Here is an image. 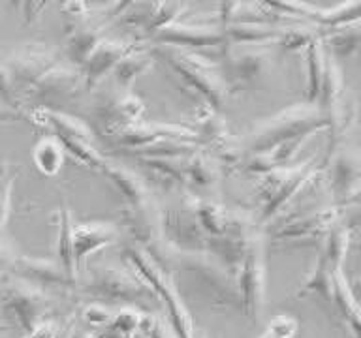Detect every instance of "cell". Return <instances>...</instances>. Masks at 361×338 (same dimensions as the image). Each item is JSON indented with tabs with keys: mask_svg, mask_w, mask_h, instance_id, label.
Returning <instances> with one entry per match:
<instances>
[{
	"mask_svg": "<svg viewBox=\"0 0 361 338\" xmlns=\"http://www.w3.org/2000/svg\"><path fill=\"white\" fill-rule=\"evenodd\" d=\"M149 51L154 62H162L180 89L197 100V104H205L214 111H220L226 106L231 89L219 62H211L194 51L162 45H151Z\"/></svg>",
	"mask_w": 361,
	"mask_h": 338,
	"instance_id": "1",
	"label": "cell"
},
{
	"mask_svg": "<svg viewBox=\"0 0 361 338\" xmlns=\"http://www.w3.org/2000/svg\"><path fill=\"white\" fill-rule=\"evenodd\" d=\"M85 269V276L75 280L73 287L78 286V292L89 299L87 303H100L106 306L123 304L141 310L157 301L149 286L130 267L100 261L87 265Z\"/></svg>",
	"mask_w": 361,
	"mask_h": 338,
	"instance_id": "2",
	"label": "cell"
},
{
	"mask_svg": "<svg viewBox=\"0 0 361 338\" xmlns=\"http://www.w3.org/2000/svg\"><path fill=\"white\" fill-rule=\"evenodd\" d=\"M180 273L186 284L196 287V292L214 310H239V292L235 276L224 265L207 252H179L175 250L171 269Z\"/></svg>",
	"mask_w": 361,
	"mask_h": 338,
	"instance_id": "3",
	"label": "cell"
},
{
	"mask_svg": "<svg viewBox=\"0 0 361 338\" xmlns=\"http://www.w3.org/2000/svg\"><path fill=\"white\" fill-rule=\"evenodd\" d=\"M327 130V118L316 104H295L262 123L247 134V154H267L275 146L293 139H309L316 132Z\"/></svg>",
	"mask_w": 361,
	"mask_h": 338,
	"instance_id": "4",
	"label": "cell"
},
{
	"mask_svg": "<svg viewBox=\"0 0 361 338\" xmlns=\"http://www.w3.org/2000/svg\"><path fill=\"white\" fill-rule=\"evenodd\" d=\"M124 259L128 261L130 269L134 270L135 275L140 276L141 280L145 282L149 289L152 292L154 299L168 312V325L177 338H194V323H192L190 312L186 310L180 293L177 289V280L175 276L168 270L160 269L149 256L145 250H141L135 244H124L123 248Z\"/></svg>",
	"mask_w": 361,
	"mask_h": 338,
	"instance_id": "5",
	"label": "cell"
},
{
	"mask_svg": "<svg viewBox=\"0 0 361 338\" xmlns=\"http://www.w3.org/2000/svg\"><path fill=\"white\" fill-rule=\"evenodd\" d=\"M0 308L6 327L17 329L25 338L44 321L51 320L53 301L44 289L6 275L0 278Z\"/></svg>",
	"mask_w": 361,
	"mask_h": 338,
	"instance_id": "6",
	"label": "cell"
},
{
	"mask_svg": "<svg viewBox=\"0 0 361 338\" xmlns=\"http://www.w3.org/2000/svg\"><path fill=\"white\" fill-rule=\"evenodd\" d=\"M316 168L314 158L303 160L301 163H292L286 168L271 169L267 173L256 177V205H258V216L256 224L267 225L293 197L298 196L301 186Z\"/></svg>",
	"mask_w": 361,
	"mask_h": 338,
	"instance_id": "7",
	"label": "cell"
},
{
	"mask_svg": "<svg viewBox=\"0 0 361 338\" xmlns=\"http://www.w3.org/2000/svg\"><path fill=\"white\" fill-rule=\"evenodd\" d=\"M162 237L179 252H203L207 237L196 216V196L190 192L169 194V201L160 205Z\"/></svg>",
	"mask_w": 361,
	"mask_h": 338,
	"instance_id": "8",
	"label": "cell"
},
{
	"mask_svg": "<svg viewBox=\"0 0 361 338\" xmlns=\"http://www.w3.org/2000/svg\"><path fill=\"white\" fill-rule=\"evenodd\" d=\"M237 292H239V304L241 312L252 323L262 320V310L265 304V242L262 233L254 237L247 256L243 259L241 267L235 275Z\"/></svg>",
	"mask_w": 361,
	"mask_h": 338,
	"instance_id": "9",
	"label": "cell"
},
{
	"mask_svg": "<svg viewBox=\"0 0 361 338\" xmlns=\"http://www.w3.org/2000/svg\"><path fill=\"white\" fill-rule=\"evenodd\" d=\"M2 62L10 73L17 104L21 107L25 94L32 89L39 77H44L51 68H55L61 62V55L47 44H28L21 49L13 51Z\"/></svg>",
	"mask_w": 361,
	"mask_h": 338,
	"instance_id": "10",
	"label": "cell"
},
{
	"mask_svg": "<svg viewBox=\"0 0 361 338\" xmlns=\"http://www.w3.org/2000/svg\"><path fill=\"white\" fill-rule=\"evenodd\" d=\"M275 44H224L222 45V73L230 84L231 92L254 83L271 68Z\"/></svg>",
	"mask_w": 361,
	"mask_h": 338,
	"instance_id": "11",
	"label": "cell"
},
{
	"mask_svg": "<svg viewBox=\"0 0 361 338\" xmlns=\"http://www.w3.org/2000/svg\"><path fill=\"white\" fill-rule=\"evenodd\" d=\"M106 137L113 145H117L121 152L140 151V149L158 145L164 141H183V143H196L197 145L194 128L180 126V124L149 123V120H140V123L118 128L111 134H107Z\"/></svg>",
	"mask_w": 361,
	"mask_h": 338,
	"instance_id": "12",
	"label": "cell"
},
{
	"mask_svg": "<svg viewBox=\"0 0 361 338\" xmlns=\"http://www.w3.org/2000/svg\"><path fill=\"white\" fill-rule=\"evenodd\" d=\"M360 156L354 149L338 146L327 156V173L324 179L333 194V207L344 208L357 203L360 197Z\"/></svg>",
	"mask_w": 361,
	"mask_h": 338,
	"instance_id": "13",
	"label": "cell"
},
{
	"mask_svg": "<svg viewBox=\"0 0 361 338\" xmlns=\"http://www.w3.org/2000/svg\"><path fill=\"white\" fill-rule=\"evenodd\" d=\"M83 87V77L79 68L68 64V62H59L55 68H51L44 77L36 81L32 89L28 90L23 98L21 106L25 101H38L34 107H47L55 109L56 104L70 100L78 94V90Z\"/></svg>",
	"mask_w": 361,
	"mask_h": 338,
	"instance_id": "14",
	"label": "cell"
},
{
	"mask_svg": "<svg viewBox=\"0 0 361 338\" xmlns=\"http://www.w3.org/2000/svg\"><path fill=\"white\" fill-rule=\"evenodd\" d=\"M338 213L341 208L337 207L314 208L312 213L299 216L281 227L265 231L271 241L279 244H314L316 241H324L327 231L338 224Z\"/></svg>",
	"mask_w": 361,
	"mask_h": 338,
	"instance_id": "15",
	"label": "cell"
},
{
	"mask_svg": "<svg viewBox=\"0 0 361 338\" xmlns=\"http://www.w3.org/2000/svg\"><path fill=\"white\" fill-rule=\"evenodd\" d=\"M149 42L151 45L175 47V49L194 51V53L203 49H222V45L226 44L220 27L188 21H177L162 28Z\"/></svg>",
	"mask_w": 361,
	"mask_h": 338,
	"instance_id": "16",
	"label": "cell"
},
{
	"mask_svg": "<svg viewBox=\"0 0 361 338\" xmlns=\"http://www.w3.org/2000/svg\"><path fill=\"white\" fill-rule=\"evenodd\" d=\"M8 275L47 293L66 292L75 284V280L70 278L61 265L53 259L30 258V256H19V254L11 258Z\"/></svg>",
	"mask_w": 361,
	"mask_h": 338,
	"instance_id": "17",
	"label": "cell"
},
{
	"mask_svg": "<svg viewBox=\"0 0 361 338\" xmlns=\"http://www.w3.org/2000/svg\"><path fill=\"white\" fill-rule=\"evenodd\" d=\"M123 225L135 246L151 250L164 241L162 222H160V203L154 197L145 201L123 207Z\"/></svg>",
	"mask_w": 361,
	"mask_h": 338,
	"instance_id": "18",
	"label": "cell"
},
{
	"mask_svg": "<svg viewBox=\"0 0 361 338\" xmlns=\"http://www.w3.org/2000/svg\"><path fill=\"white\" fill-rule=\"evenodd\" d=\"M147 106L134 92H111L94 104V117L100 120L102 134L107 135L118 128L145 120Z\"/></svg>",
	"mask_w": 361,
	"mask_h": 338,
	"instance_id": "19",
	"label": "cell"
},
{
	"mask_svg": "<svg viewBox=\"0 0 361 338\" xmlns=\"http://www.w3.org/2000/svg\"><path fill=\"white\" fill-rule=\"evenodd\" d=\"M121 239V230L111 222L73 224V263L75 273L89 265V258Z\"/></svg>",
	"mask_w": 361,
	"mask_h": 338,
	"instance_id": "20",
	"label": "cell"
},
{
	"mask_svg": "<svg viewBox=\"0 0 361 338\" xmlns=\"http://www.w3.org/2000/svg\"><path fill=\"white\" fill-rule=\"evenodd\" d=\"M141 42L132 39V42H117V39H104L92 55L87 58L83 66L79 68L81 77H83V89H94L107 73L113 72V68L117 66V62L126 56L130 51H134Z\"/></svg>",
	"mask_w": 361,
	"mask_h": 338,
	"instance_id": "21",
	"label": "cell"
},
{
	"mask_svg": "<svg viewBox=\"0 0 361 338\" xmlns=\"http://www.w3.org/2000/svg\"><path fill=\"white\" fill-rule=\"evenodd\" d=\"M224 171L202 146L185 160V186L192 196L211 199L220 188Z\"/></svg>",
	"mask_w": 361,
	"mask_h": 338,
	"instance_id": "22",
	"label": "cell"
},
{
	"mask_svg": "<svg viewBox=\"0 0 361 338\" xmlns=\"http://www.w3.org/2000/svg\"><path fill=\"white\" fill-rule=\"evenodd\" d=\"M27 117L32 124L49 132L55 139H78L85 143H94L92 130L83 120L64 111L47 109V107H32Z\"/></svg>",
	"mask_w": 361,
	"mask_h": 338,
	"instance_id": "23",
	"label": "cell"
},
{
	"mask_svg": "<svg viewBox=\"0 0 361 338\" xmlns=\"http://www.w3.org/2000/svg\"><path fill=\"white\" fill-rule=\"evenodd\" d=\"M111 25L109 19L104 21H87L81 25L66 27L68 42L64 47V61L75 68H81L87 62L92 51L106 39V28Z\"/></svg>",
	"mask_w": 361,
	"mask_h": 338,
	"instance_id": "24",
	"label": "cell"
},
{
	"mask_svg": "<svg viewBox=\"0 0 361 338\" xmlns=\"http://www.w3.org/2000/svg\"><path fill=\"white\" fill-rule=\"evenodd\" d=\"M100 171L104 173L111 186L117 190V194L123 199L124 205H135V203L145 201L147 197H151V186L145 180V177L135 173L132 169L124 168L121 163H113L104 160L100 165Z\"/></svg>",
	"mask_w": 361,
	"mask_h": 338,
	"instance_id": "25",
	"label": "cell"
},
{
	"mask_svg": "<svg viewBox=\"0 0 361 338\" xmlns=\"http://www.w3.org/2000/svg\"><path fill=\"white\" fill-rule=\"evenodd\" d=\"M185 160L186 158H137L135 163L141 165L147 177L152 179V182L169 194L186 190L185 186ZM145 177V179H147Z\"/></svg>",
	"mask_w": 361,
	"mask_h": 338,
	"instance_id": "26",
	"label": "cell"
},
{
	"mask_svg": "<svg viewBox=\"0 0 361 338\" xmlns=\"http://www.w3.org/2000/svg\"><path fill=\"white\" fill-rule=\"evenodd\" d=\"M337 314L344 321V327H348L354 337L360 334V304L355 299L352 287H350L343 269L335 270L331 282V301Z\"/></svg>",
	"mask_w": 361,
	"mask_h": 338,
	"instance_id": "27",
	"label": "cell"
},
{
	"mask_svg": "<svg viewBox=\"0 0 361 338\" xmlns=\"http://www.w3.org/2000/svg\"><path fill=\"white\" fill-rule=\"evenodd\" d=\"M152 64H154V58H152L149 47H145L143 44L137 45L134 51H130L128 55L123 56L117 62V66L113 68L111 72L117 90L132 92V84H134L135 79L149 72Z\"/></svg>",
	"mask_w": 361,
	"mask_h": 338,
	"instance_id": "28",
	"label": "cell"
},
{
	"mask_svg": "<svg viewBox=\"0 0 361 338\" xmlns=\"http://www.w3.org/2000/svg\"><path fill=\"white\" fill-rule=\"evenodd\" d=\"M56 222V263L61 265L64 273L70 278L78 280V273H75V263H73V218L70 213L66 201L61 203V207L56 208L55 213Z\"/></svg>",
	"mask_w": 361,
	"mask_h": 338,
	"instance_id": "29",
	"label": "cell"
},
{
	"mask_svg": "<svg viewBox=\"0 0 361 338\" xmlns=\"http://www.w3.org/2000/svg\"><path fill=\"white\" fill-rule=\"evenodd\" d=\"M284 25H264V23H243L222 28L226 44H275Z\"/></svg>",
	"mask_w": 361,
	"mask_h": 338,
	"instance_id": "30",
	"label": "cell"
},
{
	"mask_svg": "<svg viewBox=\"0 0 361 338\" xmlns=\"http://www.w3.org/2000/svg\"><path fill=\"white\" fill-rule=\"evenodd\" d=\"M318 36H320L324 47L327 45V51L335 61L337 58H348L360 47L361 34L357 23L346 25V27L331 28V30H324V32H318Z\"/></svg>",
	"mask_w": 361,
	"mask_h": 338,
	"instance_id": "31",
	"label": "cell"
},
{
	"mask_svg": "<svg viewBox=\"0 0 361 338\" xmlns=\"http://www.w3.org/2000/svg\"><path fill=\"white\" fill-rule=\"evenodd\" d=\"M307 84H305V104H316L320 94L324 66H326V47L322 44L320 36H316L307 45Z\"/></svg>",
	"mask_w": 361,
	"mask_h": 338,
	"instance_id": "32",
	"label": "cell"
},
{
	"mask_svg": "<svg viewBox=\"0 0 361 338\" xmlns=\"http://www.w3.org/2000/svg\"><path fill=\"white\" fill-rule=\"evenodd\" d=\"M350 242H352V227L335 224L322 241L320 258L331 269H343V261L350 250Z\"/></svg>",
	"mask_w": 361,
	"mask_h": 338,
	"instance_id": "33",
	"label": "cell"
},
{
	"mask_svg": "<svg viewBox=\"0 0 361 338\" xmlns=\"http://www.w3.org/2000/svg\"><path fill=\"white\" fill-rule=\"evenodd\" d=\"M335 270L341 269H331V267L318 256L316 263L312 265V269H310L309 273H307V276H305L303 284L299 286L295 297L301 299L307 297V295H318V297H322L324 301L329 303V301H331V282Z\"/></svg>",
	"mask_w": 361,
	"mask_h": 338,
	"instance_id": "34",
	"label": "cell"
},
{
	"mask_svg": "<svg viewBox=\"0 0 361 338\" xmlns=\"http://www.w3.org/2000/svg\"><path fill=\"white\" fill-rule=\"evenodd\" d=\"M32 162L39 173L45 177H55L64 163V151L53 135H45L34 145Z\"/></svg>",
	"mask_w": 361,
	"mask_h": 338,
	"instance_id": "35",
	"label": "cell"
},
{
	"mask_svg": "<svg viewBox=\"0 0 361 338\" xmlns=\"http://www.w3.org/2000/svg\"><path fill=\"white\" fill-rule=\"evenodd\" d=\"M186 10H188V4H183V2H152L151 19L143 28L141 36L145 39H151L162 28L180 21V15H185Z\"/></svg>",
	"mask_w": 361,
	"mask_h": 338,
	"instance_id": "36",
	"label": "cell"
},
{
	"mask_svg": "<svg viewBox=\"0 0 361 338\" xmlns=\"http://www.w3.org/2000/svg\"><path fill=\"white\" fill-rule=\"evenodd\" d=\"M196 216L205 237L213 239V237H219L224 230L228 208L222 207L220 203L213 201V199L196 197Z\"/></svg>",
	"mask_w": 361,
	"mask_h": 338,
	"instance_id": "37",
	"label": "cell"
},
{
	"mask_svg": "<svg viewBox=\"0 0 361 338\" xmlns=\"http://www.w3.org/2000/svg\"><path fill=\"white\" fill-rule=\"evenodd\" d=\"M316 36H318V28L309 25V23H292V25H284L281 28V34H279L275 45H279L282 51L295 53V51L307 49V45Z\"/></svg>",
	"mask_w": 361,
	"mask_h": 338,
	"instance_id": "38",
	"label": "cell"
},
{
	"mask_svg": "<svg viewBox=\"0 0 361 338\" xmlns=\"http://www.w3.org/2000/svg\"><path fill=\"white\" fill-rule=\"evenodd\" d=\"M61 143L62 151L68 152L73 160H78L81 165H89L92 169H100L106 158L102 156L94 143H85V141L78 139H56Z\"/></svg>",
	"mask_w": 361,
	"mask_h": 338,
	"instance_id": "39",
	"label": "cell"
},
{
	"mask_svg": "<svg viewBox=\"0 0 361 338\" xmlns=\"http://www.w3.org/2000/svg\"><path fill=\"white\" fill-rule=\"evenodd\" d=\"M113 315H115V310L100 303H85L79 310V318L85 325L92 327L98 332L106 331L113 321Z\"/></svg>",
	"mask_w": 361,
	"mask_h": 338,
	"instance_id": "40",
	"label": "cell"
},
{
	"mask_svg": "<svg viewBox=\"0 0 361 338\" xmlns=\"http://www.w3.org/2000/svg\"><path fill=\"white\" fill-rule=\"evenodd\" d=\"M17 179V169L10 168V165H2L0 168V233L8 224L11 208V192H13V184Z\"/></svg>",
	"mask_w": 361,
	"mask_h": 338,
	"instance_id": "41",
	"label": "cell"
},
{
	"mask_svg": "<svg viewBox=\"0 0 361 338\" xmlns=\"http://www.w3.org/2000/svg\"><path fill=\"white\" fill-rule=\"evenodd\" d=\"M267 331H271L273 334L281 338H295L299 331V321L295 318L288 314L276 315L275 320H271V323L267 325Z\"/></svg>",
	"mask_w": 361,
	"mask_h": 338,
	"instance_id": "42",
	"label": "cell"
},
{
	"mask_svg": "<svg viewBox=\"0 0 361 338\" xmlns=\"http://www.w3.org/2000/svg\"><path fill=\"white\" fill-rule=\"evenodd\" d=\"M0 100L8 104L13 109H19V104H17L16 90H13V84H11L10 73L6 70L4 62L0 61Z\"/></svg>",
	"mask_w": 361,
	"mask_h": 338,
	"instance_id": "43",
	"label": "cell"
},
{
	"mask_svg": "<svg viewBox=\"0 0 361 338\" xmlns=\"http://www.w3.org/2000/svg\"><path fill=\"white\" fill-rule=\"evenodd\" d=\"M49 2H21V4H16V8L21 13V19L25 25H32L42 17L47 8H49Z\"/></svg>",
	"mask_w": 361,
	"mask_h": 338,
	"instance_id": "44",
	"label": "cell"
},
{
	"mask_svg": "<svg viewBox=\"0 0 361 338\" xmlns=\"http://www.w3.org/2000/svg\"><path fill=\"white\" fill-rule=\"evenodd\" d=\"M59 332L61 331H59L55 320H47L44 321L42 325L36 327V329L25 338H59Z\"/></svg>",
	"mask_w": 361,
	"mask_h": 338,
	"instance_id": "45",
	"label": "cell"
},
{
	"mask_svg": "<svg viewBox=\"0 0 361 338\" xmlns=\"http://www.w3.org/2000/svg\"><path fill=\"white\" fill-rule=\"evenodd\" d=\"M16 254L11 252V248L2 241V237H0V278H4L8 275V269H10L11 258H13Z\"/></svg>",
	"mask_w": 361,
	"mask_h": 338,
	"instance_id": "46",
	"label": "cell"
},
{
	"mask_svg": "<svg viewBox=\"0 0 361 338\" xmlns=\"http://www.w3.org/2000/svg\"><path fill=\"white\" fill-rule=\"evenodd\" d=\"M23 117H25V115L21 113V109H13V107H10L8 104H4V101L0 100V126L6 123L19 120V118Z\"/></svg>",
	"mask_w": 361,
	"mask_h": 338,
	"instance_id": "47",
	"label": "cell"
},
{
	"mask_svg": "<svg viewBox=\"0 0 361 338\" xmlns=\"http://www.w3.org/2000/svg\"><path fill=\"white\" fill-rule=\"evenodd\" d=\"M259 338H281V337H276V334H273V332L267 331V329H265L264 334H262V337H259Z\"/></svg>",
	"mask_w": 361,
	"mask_h": 338,
	"instance_id": "48",
	"label": "cell"
},
{
	"mask_svg": "<svg viewBox=\"0 0 361 338\" xmlns=\"http://www.w3.org/2000/svg\"><path fill=\"white\" fill-rule=\"evenodd\" d=\"M132 338H135V337H132Z\"/></svg>",
	"mask_w": 361,
	"mask_h": 338,
	"instance_id": "49",
	"label": "cell"
}]
</instances>
